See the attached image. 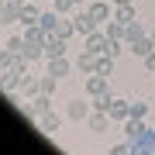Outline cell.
<instances>
[{
    "label": "cell",
    "instance_id": "1",
    "mask_svg": "<svg viewBox=\"0 0 155 155\" xmlns=\"http://www.w3.org/2000/svg\"><path fill=\"white\" fill-rule=\"evenodd\" d=\"M45 110H55V100H52L48 93H38V97H31V107H24V114L31 117V121H38V117Z\"/></svg>",
    "mask_w": 155,
    "mask_h": 155
},
{
    "label": "cell",
    "instance_id": "2",
    "mask_svg": "<svg viewBox=\"0 0 155 155\" xmlns=\"http://www.w3.org/2000/svg\"><path fill=\"white\" fill-rule=\"evenodd\" d=\"M90 114H93V110H90V104H86L83 97L69 100V107H66V117H69V121H76V124H83V121H86Z\"/></svg>",
    "mask_w": 155,
    "mask_h": 155
},
{
    "label": "cell",
    "instance_id": "3",
    "mask_svg": "<svg viewBox=\"0 0 155 155\" xmlns=\"http://www.w3.org/2000/svg\"><path fill=\"white\" fill-rule=\"evenodd\" d=\"M72 28H76V35H83V38H86V35H90V31H97L100 24L90 17V11H76V14H72Z\"/></svg>",
    "mask_w": 155,
    "mask_h": 155
},
{
    "label": "cell",
    "instance_id": "4",
    "mask_svg": "<svg viewBox=\"0 0 155 155\" xmlns=\"http://www.w3.org/2000/svg\"><path fill=\"white\" fill-rule=\"evenodd\" d=\"M107 31H90L86 38H83V45H86V52H97V55H107Z\"/></svg>",
    "mask_w": 155,
    "mask_h": 155
},
{
    "label": "cell",
    "instance_id": "5",
    "mask_svg": "<svg viewBox=\"0 0 155 155\" xmlns=\"http://www.w3.org/2000/svg\"><path fill=\"white\" fill-rule=\"evenodd\" d=\"M86 11H90V17H93L97 24H107V21L114 17V4H104V0H93V4L86 7Z\"/></svg>",
    "mask_w": 155,
    "mask_h": 155
},
{
    "label": "cell",
    "instance_id": "6",
    "mask_svg": "<svg viewBox=\"0 0 155 155\" xmlns=\"http://www.w3.org/2000/svg\"><path fill=\"white\" fill-rule=\"evenodd\" d=\"M83 90H86V97H100V93H107V90H110V83H107V76L93 72V76H86Z\"/></svg>",
    "mask_w": 155,
    "mask_h": 155
},
{
    "label": "cell",
    "instance_id": "7",
    "mask_svg": "<svg viewBox=\"0 0 155 155\" xmlns=\"http://www.w3.org/2000/svg\"><path fill=\"white\" fill-rule=\"evenodd\" d=\"M127 52H131L134 59H145V55H152V52H155V41H152V35H145V38H138V41H131V45H127Z\"/></svg>",
    "mask_w": 155,
    "mask_h": 155
},
{
    "label": "cell",
    "instance_id": "8",
    "mask_svg": "<svg viewBox=\"0 0 155 155\" xmlns=\"http://www.w3.org/2000/svg\"><path fill=\"white\" fill-rule=\"evenodd\" d=\"M86 127H90L93 134H104L107 127H110V114H104V110H93V114L86 117Z\"/></svg>",
    "mask_w": 155,
    "mask_h": 155
},
{
    "label": "cell",
    "instance_id": "9",
    "mask_svg": "<svg viewBox=\"0 0 155 155\" xmlns=\"http://www.w3.org/2000/svg\"><path fill=\"white\" fill-rule=\"evenodd\" d=\"M38 127H41V134H55L59 127H62V117H59L55 110H45V114L38 117Z\"/></svg>",
    "mask_w": 155,
    "mask_h": 155
},
{
    "label": "cell",
    "instance_id": "10",
    "mask_svg": "<svg viewBox=\"0 0 155 155\" xmlns=\"http://www.w3.org/2000/svg\"><path fill=\"white\" fill-rule=\"evenodd\" d=\"M97 62H100L97 52H86V48H83V55L76 59V69L83 72V76H93V72H97Z\"/></svg>",
    "mask_w": 155,
    "mask_h": 155
},
{
    "label": "cell",
    "instance_id": "11",
    "mask_svg": "<svg viewBox=\"0 0 155 155\" xmlns=\"http://www.w3.org/2000/svg\"><path fill=\"white\" fill-rule=\"evenodd\" d=\"M66 38H59V35H48V41H45V59H59V55H66Z\"/></svg>",
    "mask_w": 155,
    "mask_h": 155
},
{
    "label": "cell",
    "instance_id": "12",
    "mask_svg": "<svg viewBox=\"0 0 155 155\" xmlns=\"http://www.w3.org/2000/svg\"><path fill=\"white\" fill-rule=\"evenodd\" d=\"M38 17H41L38 0H21V24H38Z\"/></svg>",
    "mask_w": 155,
    "mask_h": 155
},
{
    "label": "cell",
    "instance_id": "13",
    "mask_svg": "<svg viewBox=\"0 0 155 155\" xmlns=\"http://www.w3.org/2000/svg\"><path fill=\"white\" fill-rule=\"evenodd\" d=\"M114 21H121V24L138 21V7H134V4H117L114 7Z\"/></svg>",
    "mask_w": 155,
    "mask_h": 155
},
{
    "label": "cell",
    "instance_id": "14",
    "mask_svg": "<svg viewBox=\"0 0 155 155\" xmlns=\"http://www.w3.org/2000/svg\"><path fill=\"white\" fill-rule=\"evenodd\" d=\"M127 117H131V104H127V100H117V97H114V104H110V121L124 124Z\"/></svg>",
    "mask_w": 155,
    "mask_h": 155
},
{
    "label": "cell",
    "instance_id": "15",
    "mask_svg": "<svg viewBox=\"0 0 155 155\" xmlns=\"http://www.w3.org/2000/svg\"><path fill=\"white\" fill-rule=\"evenodd\" d=\"M11 21H21V0H7L0 11V24H11Z\"/></svg>",
    "mask_w": 155,
    "mask_h": 155
},
{
    "label": "cell",
    "instance_id": "16",
    "mask_svg": "<svg viewBox=\"0 0 155 155\" xmlns=\"http://www.w3.org/2000/svg\"><path fill=\"white\" fill-rule=\"evenodd\" d=\"M69 69H72V62L66 59V55H59V59H48V72L55 79H62V76H69Z\"/></svg>",
    "mask_w": 155,
    "mask_h": 155
},
{
    "label": "cell",
    "instance_id": "17",
    "mask_svg": "<svg viewBox=\"0 0 155 155\" xmlns=\"http://www.w3.org/2000/svg\"><path fill=\"white\" fill-rule=\"evenodd\" d=\"M17 59H21V55H14L11 48H0V72H14Z\"/></svg>",
    "mask_w": 155,
    "mask_h": 155
},
{
    "label": "cell",
    "instance_id": "18",
    "mask_svg": "<svg viewBox=\"0 0 155 155\" xmlns=\"http://www.w3.org/2000/svg\"><path fill=\"white\" fill-rule=\"evenodd\" d=\"M138 38H145V28L138 21H131V24H124V45H131V41H138Z\"/></svg>",
    "mask_w": 155,
    "mask_h": 155
},
{
    "label": "cell",
    "instance_id": "19",
    "mask_svg": "<svg viewBox=\"0 0 155 155\" xmlns=\"http://www.w3.org/2000/svg\"><path fill=\"white\" fill-rule=\"evenodd\" d=\"M52 35H59V38H72V35H76V28H72V17H69V21H62V17H59V24H55V31H52Z\"/></svg>",
    "mask_w": 155,
    "mask_h": 155
},
{
    "label": "cell",
    "instance_id": "20",
    "mask_svg": "<svg viewBox=\"0 0 155 155\" xmlns=\"http://www.w3.org/2000/svg\"><path fill=\"white\" fill-rule=\"evenodd\" d=\"M110 104H114L110 90H107V93H100V97H93V110H104V114H110Z\"/></svg>",
    "mask_w": 155,
    "mask_h": 155
},
{
    "label": "cell",
    "instance_id": "21",
    "mask_svg": "<svg viewBox=\"0 0 155 155\" xmlns=\"http://www.w3.org/2000/svg\"><path fill=\"white\" fill-rule=\"evenodd\" d=\"M38 24L45 31H55V24H59V14L55 11H41V17H38Z\"/></svg>",
    "mask_w": 155,
    "mask_h": 155
},
{
    "label": "cell",
    "instance_id": "22",
    "mask_svg": "<svg viewBox=\"0 0 155 155\" xmlns=\"http://www.w3.org/2000/svg\"><path fill=\"white\" fill-rule=\"evenodd\" d=\"M104 31H107V38H121V41H124V24H121V21H114V17L104 24Z\"/></svg>",
    "mask_w": 155,
    "mask_h": 155
},
{
    "label": "cell",
    "instance_id": "23",
    "mask_svg": "<svg viewBox=\"0 0 155 155\" xmlns=\"http://www.w3.org/2000/svg\"><path fill=\"white\" fill-rule=\"evenodd\" d=\"M4 48H11L14 55H24V35H17V38H7Z\"/></svg>",
    "mask_w": 155,
    "mask_h": 155
},
{
    "label": "cell",
    "instance_id": "24",
    "mask_svg": "<svg viewBox=\"0 0 155 155\" xmlns=\"http://www.w3.org/2000/svg\"><path fill=\"white\" fill-rule=\"evenodd\" d=\"M55 86H59V79L52 76V72H45V76H41V93L52 97V93H55Z\"/></svg>",
    "mask_w": 155,
    "mask_h": 155
},
{
    "label": "cell",
    "instance_id": "25",
    "mask_svg": "<svg viewBox=\"0 0 155 155\" xmlns=\"http://www.w3.org/2000/svg\"><path fill=\"white\" fill-rule=\"evenodd\" d=\"M110 69H114V59H110V55H100V62H97V72L110 79Z\"/></svg>",
    "mask_w": 155,
    "mask_h": 155
},
{
    "label": "cell",
    "instance_id": "26",
    "mask_svg": "<svg viewBox=\"0 0 155 155\" xmlns=\"http://www.w3.org/2000/svg\"><path fill=\"white\" fill-rule=\"evenodd\" d=\"M131 117L145 121V117H148V104H141V100H131Z\"/></svg>",
    "mask_w": 155,
    "mask_h": 155
},
{
    "label": "cell",
    "instance_id": "27",
    "mask_svg": "<svg viewBox=\"0 0 155 155\" xmlns=\"http://www.w3.org/2000/svg\"><path fill=\"white\" fill-rule=\"evenodd\" d=\"M72 7H76V0H52V11L55 14H69Z\"/></svg>",
    "mask_w": 155,
    "mask_h": 155
},
{
    "label": "cell",
    "instance_id": "28",
    "mask_svg": "<svg viewBox=\"0 0 155 155\" xmlns=\"http://www.w3.org/2000/svg\"><path fill=\"white\" fill-rule=\"evenodd\" d=\"M107 155H131V141H124V145H114Z\"/></svg>",
    "mask_w": 155,
    "mask_h": 155
},
{
    "label": "cell",
    "instance_id": "29",
    "mask_svg": "<svg viewBox=\"0 0 155 155\" xmlns=\"http://www.w3.org/2000/svg\"><path fill=\"white\" fill-rule=\"evenodd\" d=\"M141 62H145V69H148V72H155V52H152V55H145Z\"/></svg>",
    "mask_w": 155,
    "mask_h": 155
},
{
    "label": "cell",
    "instance_id": "30",
    "mask_svg": "<svg viewBox=\"0 0 155 155\" xmlns=\"http://www.w3.org/2000/svg\"><path fill=\"white\" fill-rule=\"evenodd\" d=\"M110 4H114V7H117V4H131V0H110Z\"/></svg>",
    "mask_w": 155,
    "mask_h": 155
},
{
    "label": "cell",
    "instance_id": "31",
    "mask_svg": "<svg viewBox=\"0 0 155 155\" xmlns=\"http://www.w3.org/2000/svg\"><path fill=\"white\" fill-rule=\"evenodd\" d=\"M4 4H7V0H0V11H4Z\"/></svg>",
    "mask_w": 155,
    "mask_h": 155
},
{
    "label": "cell",
    "instance_id": "32",
    "mask_svg": "<svg viewBox=\"0 0 155 155\" xmlns=\"http://www.w3.org/2000/svg\"><path fill=\"white\" fill-rule=\"evenodd\" d=\"M152 41H155V28H152Z\"/></svg>",
    "mask_w": 155,
    "mask_h": 155
},
{
    "label": "cell",
    "instance_id": "33",
    "mask_svg": "<svg viewBox=\"0 0 155 155\" xmlns=\"http://www.w3.org/2000/svg\"><path fill=\"white\" fill-rule=\"evenodd\" d=\"M76 4H86V0H76Z\"/></svg>",
    "mask_w": 155,
    "mask_h": 155
}]
</instances>
